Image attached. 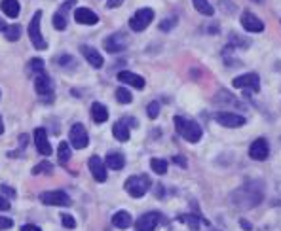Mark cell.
<instances>
[{
    "mask_svg": "<svg viewBox=\"0 0 281 231\" xmlns=\"http://www.w3.org/2000/svg\"><path fill=\"white\" fill-rule=\"evenodd\" d=\"M230 199H232L234 207H238V209H245V211L253 209L259 203H262V199H264V182H261V180H249L241 188H238L230 195Z\"/></svg>",
    "mask_w": 281,
    "mask_h": 231,
    "instance_id": "6da1fadb",
    "label": "cell"
},
{
    "mask_svg": "<svg viewBox=\"0 0 281 231\" xmlns=\"http://www.w3.org/2000/svg\"><path fill=\"white\" fill-rule=\"evenodd\" d=\"M173 121H175V129H177V133H179L184 140L192 142V144H196V142H200L201 140L203 131H201V127L198 125L196 121L182 118V116H175Z\"/></svg>",
    "mask_w": 281,
    "mask_h": 231,
    "instance_id": "7a4b0ae2",
    "label": "cell"
},
{
    "mask_svg": "<svg viewBox=\"0 0 281 231\" xmlns=\"http://www.w3.org/2000/svg\"><path fill=\"white\" fill-rule=\"evenodd\" d=\"M150 186H152V180L148 174H135V176H129L126 180L124 188L131 197H143L150 190Z\"/></svg>",
    "mask_w": 281,
    "mask_h": 231,
    "instance_id": "3957f363",
    "label": "cell"
},
{
    "mask_svg": "<svg viewBox=\"0 0 281 231\" xmlns=\"http://www.w3.org/2000/svg\"><path fill=\"white\" fill-rule=\"evenodd\" d=\"M40 19H42V10H38V12L33 15L31 23H29V31H27V33H29V38H31V42H33V46L36 47V49H46L48 42L44 40V36H42Z\"/></svg>",
    "mask_w": 281,
    "mask_h": 231,
    "instance_id": "277c9868",
    "label": "cell"
},
{
    "mask_svg": "<svg viewBox=\"0 0 281 231\" xmlns=\"http://www.w3.org/2000/svg\"><path fill=\"white\" fill-rule=\"evenodd\" d=\"M154 19V10H150V8H140L137 12L131 15V19H129V27H131V31L135 33H140V31H145L150 23Z\"/></svg>",
    "mask_w": 281,
    "mask_h": 231,
    "instance_id": "5b68a950",
    "label": "cell"
},
{
    "mask_svg": "<svg viewBox=\"0 0 281 231\" xmlns=\"http://www.w3.org/2000/svg\"><path fill=\"white\" fill-rule=\"evenodd\" d=\"M68 144L76 148V150H84L87 144H89V135H87L86 127L82 125V123H74L71 127V131H68Z\"/></svg>",
    "mask_w": 281,
    "mask_h": 231,
    "instance_id": "8992f818",
    "label": "cell"
},
{
    "mask_svg": "<svg viewBox=\"0 0 281 231\" xmlns=\"http://www.w3.org/2000/svg\"><path fill=\"white\" fill-rule=\"evenodd\" d=\"M40 201L48 207H71V197L68 193H65L63 190H55V192H44L40 195Z\"/></svg>",
    "mask_w": 281,
    "mask_h": 231,
    "instance_id": "52a82bcc",
    "label": "cell"
},
{
    "mask_svg": "<svg viewBox=\"0 0 281 231\" xmlns=\"http://www.w3.org/2000/svg\"><path fill=\"white\" fill-rule=\"evenodd\" d=\"M232 86H234L236 89H251V91H259V89H261V78H259V74H254V72L241 74V76L234 78Z\"/></svg>",
    "mask_w": 281,
    "mask_h": 231,
    "instance_id": "ba28073f",
    "label": "cell"
},
{
    "mask_svg": "<svg viewBox=\"0 0 281 231\" xmlns=\"http://www.w3.org/2000/svg\"><path fill=\"white\" fill-rule=\"evenodd\" d=\"M161 220L160 212H147L135 222V231H154Z\"/></svg>",
    "mask_w": 281,
    "mask_h": 231,
    "instance_id": "9c48e42d",
    "label": "cell"
},
{
    "mask_svg": "<svg viewBox=\"0 0 281 231\" xmlns=\"http://www.w3.org/2000/svg\"><path fill=\"white\" fill-rule=\"evenodd\" d=\"M217 123L222 127H228V129H236V127H241L245 125V118L240 116V114H234V112H219L215 116Z\"/></svg>",
    "mask_w": 281,
    "mask_h": 231,
    "instance_id": "30bf717a",
    "label": "cell"
},
{
    "mask_svg": "<svg viewBox=\"0 0 281 231\" xmlns=\"http://www.w3.org/2000/svg\"><path fill=\"white\" fill-rule=\"evenodd\" d=\"M249 156L254 161H266L268 156H270V146H268L266 139H256L253 144L249 146Z\"/></svg>",
    "mask_w": 281,
    "mask_h": 231,
    "instance_id": "8fae6325",
    "label": "cell"
},
{
    "mask_svg": "<svg viewBox=\"0 0 281 231\" xmlns=\"http://www.w3.org/2000/svg\"><path fill=\"white\" fill-rule=\"evenodd\" d=\"M34 91L38 93L40 97H52L54 95V82L50 80L46 72L36 74L34 78Z\"/></svg>",
    "mask_w": 281,
    "mask_h": 231,
    "instance_id": "7c38bea8",
    "label": "cell"
},
{
    "mask_svg": "<svg viewBox=\"0 0 281 231\" xmlns=\"http://www.w3.org/2000/svg\"><path fill=\"white\" fill-rule=\"evenodd\" d=\"M127 47V38L126 34L122 33H116V34H110L107 40H105V49L108 53H120L124 52Z\"/></svg>",
    "mask_w": 281,
    "mask_h": 231,
    "instance_id": "4fadbf2b",
    "label": "cell"
},
{
    "mask_svg": "<svg viewBox=\"0 0 281 231\" xmlns=\"http://www.w3.org/2000/svg\"><path fill=\"white\" fill-rule=\"evenodd\" d=\"M34 144H36V150L42 156H52V144L48 140V133L44 127H36L34 129Z\"/></svg>",
    "mask_w": 281,
    "mask_h": 231,
    "instance_id": "5bb4252c",
    "label": "cell"
},
{
    "mask_svg": "<svg viewBox=\"0 0 281 231\" xmlns=\"http://www.w3.org/2000/svg\"><path fill=\"white\" fill-rule=\"evenodd\" d=\"M87 165H89V171H91V174H93V178L97 182H105L107 180V165H105V161L99 156H91Z\"/></svg>",
    "mask_w": 281,
    "mask_h": 231,
    "instance_id": "9a60e30c",
    "label": "cell"
},
{
    "mask_svg": "<svg viewBox=\"0 0 281 231\" xmlns=\"http://www.w3.org/2000/svg\"><path fill=\"white\" fill-rule=\"evenodd\" d=\"M241 25H243V29L249 31V33H262V31H264V23L251 12H243V15H241Z\"/></svg>",
    "mask_w": 281,
    "mask_h": 231,
    "instance_id": "2e32d148",
    "label": "cell"
},
{
    "mask_svg": "<svg viewBox=\"0 0 281 231\" xmlns=\"http://www.w3.org/2000/svg\"><path fill=\"white\" fill-rule=\"evenodd\" d=\"M74 19H76V23H80V25H97V23H99L97 13L91 12L89 8H76V10H74Z\"/></svg>",
    "mask_w": 281,
    "mask_h": 231,
    "instance_id": "e0dca14e",
    "label": "cell"
},
{
    "mask_svg": "<svg viewBox=\"0 0 281 231\" xmlns=\"http://www.w3.org/2000/svg\"><path fill=\"white\" fill-rule=\"evenodd\" d=\"M118 82L127 84V86L135 87V89H145V84H147L143 76H139V74H135V72H129V70L118 72Z\"/></svg>",
    "mask_w": 281,
    "mask_h": 231,
    "instance_id": "ac0fdd59",
    "label": "cell"
},
{
    "mask_svg": "<svg viewBox=\"0 0 281 231\" xmlns=\"http://www.w3.org/2000/svg\"><path fill=\"white\" fill-rule=\"evenodd\" d=\"M80 52H82V55L86 57V61L89 63V65L93 66V68H101L103 66V55H101L95 47H91V46H80Z\"/></svg>",
    "mask_w": 281,
    "mask_h": 231,
    "instance_id": "d6986e66",
    "label": "cell"
},
{
    "mask_svg": "<svg viewBox=\"0 0 281 231\" xmlns=\"http://www.w3.org/2000/svg\"><path fill=\"white\" fill-rule=\"evenodd\" d=\"M105 165H107L108 169H112V171H120V169H124V165H126V158H124V153L120 152H108L107 158H105Z\"/></svg>",
    "mask_w": 281,
    "mask_h": 231,
    "instance_id": "ffe728a7",
    "label": "cell"
},
{
    "mask_svg": "<svg viewBox=\"0 0 281 231\" xmlns=\"http://www.w3.org/2000/svg\"><path fill=\"white\" fill-rule=\"evenodd\" d=\"M131 224H133V218H131V214L127 211H118L112 216V225L118 227V229H127Z\"/></svg>",
    "mask_w": 281,
    "mask_h": 231,
    "instance_id": "44dd1931",
    "label": "cell"
},
{
    "mask_svg": "<svg viewBox=\"0 0 281 231\" xmlns=\"http://www.w3.org/2000/svg\"><path fill=\"white\" fill-rule=\"evenodd\" d=\"M67 10H71V2L63 4L59 12H55L54 17H52V23H54V27L57 31H65V29H67V17H65V12H67Z\"/></svg>",
    "mask_w": 281,
    "mask_h": 231,
    "instance_id": "7402d4cb",
    "label": "cell"
},
{
    "mask_svg": "<svg viewBox=\"0 0 281 231\" xmlns=\"http://www.w3.org/2000/svg\"><path fill=\"white\" fill-rule=\"evenodd\" d=\"M112 135H114V139L120 140V142H127V140H129V127H127V123L124 119H120V121L114 123Z\"/></svg>",
    "mask_w": 281,
    "mask_h": 231,
    "instance_id": "603a6c76",
    "label": "cell"
},
{
    "mask_svg": "<svg viewBox=\"0 0 281 231\" xmlns=\"http://www.w3.org/2000/svg\"><path fill=\"white\" fill-rule=\"evenodd\" d=\"M0 8H2L4 15H8L10 19H15V17L19 15V10H21L17 0H2V2H0Z\"/></svg>",
    "mask_w": 281,
    "mask_h": 231,
    "instance_id": "cb8c5ba5",
    "label": "cell"
},
{
    "mask_svg": "<svg viewBox=\"0 0 281 231\" xmlns=\"http://www.w3.org/2000/svg\"><path fill=\"white\" fill-rule=\"evenodd\" d=\"M91 118H93L95 123H105L108 119L107 106L101 105V102H93V105H91Z\"/></svg>",
    "mask_w": 281,
    "mask_h": 231,
    "instance_id": "d4e9b609",
    "label": "cell"
},
{
    "mask_svg": "<svg viewBox=\"0 0 281 231\" xmlns=\"http://www.w3.org/2000/svg\"><path fill=\"white\" fill-rule=\"evenodd\" d=\"M73 146L68 142H59V148H57V158H59V163L61 165H67L68 159L73 158Z\"/></svg>",
    "mask_w": 281,
    "mask_h": 231,
    "instance_id": "484cf974",
    "label": "cell"
},
{
    "mask_svg": "<svg viewBox=\"0 0 281 231\" xmlns=\"http://www.w3.org/2000/svg\"><path fill=\"white\" fill-rule=\"evenodd\" d=\"M177 220H179L181 224H186L188 227H190V231H198L200 229V222H203V220H200L198 216H194V214H181Z\"/></svg>",
    "mask_w": 281,
    "mask_h": 231,
    "instance_id": "4316f807",
    "label": "cell"
},
{
    "mask_svg": "<svg viewBox=\"0 0 281 231\" xmlns=\"http://www.w3.org/2000/svg\"><path fill=\"white\" fill-rule=\"evenodd\" d=\"M192 4H194V8L201 13V15H207V17H211V15L215 13L213 6L209 4V0H192Z\"/></svg>",
    "mask_w": 281,
    "mask_h": 231,
    "instance_id": "83f0119b",
    "label": "cell"
},
{
    "mask_svg": "<svg viewBox=\"0 0 281 231\" xmlns=\"http://www.w3.org/2000/svg\"><path fill=\"white\" fill-rule=\"evenodd\" d=\"M150 167H152V171L156 172V174H166L168 172V161L166 159H150Z\"/></svg>",
    "mask_w": 281,
    "mask_h": 231,
    "instance_id": "f1b7e54d",
    "label": "cell"
},
{
    "mask_svg": "<svg viewBox=\"0 0 281 231\" xmlns=\"http://www.w3.org/2000/svg\"><path fill=\"white\" fill-rule=\"evenodd\" d=\"M27 70H29V74L44 72V59H40V57H34V59H31L29 61V65H27Z\"/></svg>",
    "mask_w": 281,
    "mask_h": 231,
    "instance_id": "f546056e",
    "label": "cell"
},
{
    "mask_svg": "<svg viewBox=\"0 0 281 231\" xmlns=\"http://www.w3.org/2000/svg\"><path fill=\"white\" fill-rule=\"evenodd\" d=\"M114 95H116V100H118L120 105H129V102L133 100V97H131V93L127 91L126 87H118Z\"/></svg>",
    "mask_w": 281,
    "mask_h": 231,
    "instance_id": "4dcf8cb0",
    "label": "cell"
},
{
    "mask_svg": "<svg viewBox=\"0 0 281 231\" xmlns=\"http://www.w3.org/2000/svg\"><path fill=\"white\" fill-rule=\"evenodd\" d=\"M4 34H6V40H10V42H17V40L21 38V27L19 25H8Z\"/></svg>",
    "mask_w": 281,
    "mask_h": 231,
    "instance_id": "1f68e13d",
    "label": "cell"
},
{
    "mask_svg": "<svg viewBox=\"0 0 281 231\" xmlns=\"http://www.w3.org/2000/svg\"><path fill=\"white\" fill-rule=\"evenodd\" d=\"M54 172V165L50 161H40L36 167H33V174H50Z\"/></svg>",
    "mask_w": 281,
    "mask_h": 231,
    "instance_id": "d6a6232c",
    "label": "cell"
},
{
    "mask_svg": "<svg viewBox=\"0 0 281 231\" xmlns=\"http://www.w3.org/2000/svg\"><path fill=\"white\" fill-rule=\"evenodd\" d=\"M147 114L150 119H156L158 116H160V102H156V100H152L150 105L147 106Z\"/></svg>",
    "mask_w": 281,
    "mask_h": 231,
    "instance_id": "836d02e7",
    "label": "cell"
},
{
    "mask_svg": "<svg viewBox=\"0 0 281 231\" xmlns=\"http://www.w3.org/2000/svg\"><path fill=\"white\" fill-rule=\"evenodd\" d=\"M61 224L65 225L67 229H74V227H76V220H74V216H71V214H61Z\"/></svg>",
    "mask_w": 281,
    "mask_h": 231,
    "instance_id": "e575fe53",
    "label": "cell"
},
{
    "mask_svg": "<svg viewBox=\"0 0 281 231\" xmlns=\"http://www.w3.org/2000/svg\"><path fill=\"white\" fill-rule=\"evenodd\" d=\"M175 25H177V19H175V17L163 19V21L160 23V31H166V33H168V31H171V29H173Z\"/></svg>",
    "mask_w": 281,
    "mask_h": 231,
    "instance_id": "d590c367",
    "label": "cell"
},
{
    "mask_svg": "<svg viewBox=\"0 0 281 231\" xmlns=\"http://www.w3.org/2000/svg\"><path fill=\"white\" fill-rule=\"evenodd\" d=\"M12 225H14V220H12V218H6V216H0V231L10 229Z\"/></svg>",
    "mask_w": 281,
    "mask_h": 231,
    "instance_id": "8d00e7d4",
    "label": "cell"
},
{
    "mask_svg": "<svg viewBox=\"0 0 281 231\" xmlns=\"http://www.w3.org/2000/svg\"><path fill=\"white\" fill-rule=\"evenodd\" d=\"M173 163H177V165H181L182 169H186V159H184V156H175L173 158Z\"/></svg>",
    "mask_w": 281,
    "mask_h": 231,
    "instance_id": "74e56055",
    "label": "cell"
},
{
    "mask_svg": "<svg viewBox=\"0 0 281 231\" xmlns=\"http://www.w3.org/2000/svg\"><path fill=\"white\" fill-rule=\"evenodd\" d=\"M68 63H71V65H74V59L71 57V55H63V57H59V65L61 66H67Z\"/></svg>",
    "mask_w": 281,
    "mask_h": 231,
    "instance_id": "f35d334b",
    "label": "cell"
},
{
    "mask_svg": "<svg viewBox=\"0 0 281 231\" xmlns=\"http://www.w3.org/2000/svg\"><path fill=\"white\" fill-rule=\"evenodd\" d=\"M27 144H29V135H25V133H23V135H19V148H23V150H25V148H27Z\"/></svg>",
    "mask_w": 281,
    "mask_h": 231,
    "instance_id": "ab89813d",
    "label": "cell"
},
{
    "mask_svg": "<svg viewBox=\"0 0 281 231\" xmlns=\"http://www.w3.org/2000/svg\"><path fill=\"white\" fill-rule=\"evenodd\" d=\"M122 4H124V0H107V8H110V10L122 6Z\"/></svg>",
    "mask_w": 281,
    "mask_h": 231,
    "instance_id": "60d3db41",
    "label": "cell"
},
{
    "mask_svg": "<svg viewBox=\"0 0 281 231\" xmlns=\"http://www.w3.org/2000/svg\"><path fill=\"white\" fill-rule=\"evenodd\" d=\"M0 211H10V201L0 195Z\"/></svg>",
    "mask_w": 281,
    "mask_h": 231,
    "instance_id": "b9f144b4",
    "label": "cell"
},
{
    "mask_svg": "<svg viewBox=\"0 0 281 231\" xmlns=\"http://www.w3.org/2000/svg\"><path fill=\"white\" fill-rule=\"evenodd\" d=\"M0 188H2V193H6V195H10V199H14V197H15V192L12 190V188H8L6 184H2Z\"/></svg>",
    "mask_w": 281,
    "mask_h": 231,
    "instance_id": "7bdbcfd3",
    "label": "cell"
},
{
    "mask_svg": "<svg viewBox=\"0 0 281 231\" xmlns=\"http://www.w3.org/2000/svg\"><path fill=\"white\" fill-rule=\"evenodd\" d=\"M21 231H42L38 225H33V224H25L21 225Z\"/></svg>",
    "mask_w": 281,
    "mask_h": 231,
    "instance_id": "ee69618b",
    "label": "cell"
},
{
    "mask_svg": "<svg viewBox=\"0 0 281 231\" xmlns=\"http://www.w3.org/2000/svg\"><path fill=\"white\" fill-rule=\"evenodd\" d=\"M240 225H241V227H243V229H245V231H251V229H253V225L249 224L247 220H243V218L240 220Z\"/></svg>",
    "mask_w": 281,
    "mask_h": 231,
    "instance_id": "f6af8a7d",
    "label": "cell"
},
{
    "mask_svg": "<svg viewBox=\"0 0 281 231\" xmlns=\"http://www.w3.org/2000/svg\"><path fill=\"white\" fill-rule=\"evenodd\" d=\"M6 29H8V25H6V23H4V21H2V19H0V31H2V33H4V31H6Z\"/></svg>",
    "mask_w": 281,
    "mask_h": 231,
    "instance_id": "bcb514c9",
    "label": "cell"
},
{
    "mask_svg": "<svg viewBox=\"0 0 281 231\" xmlns=\"http://www.w3.org/2000/svg\"><path fill=\"white\" fill-rule=\"evenodd\" d=\"M4 133V121H2V118H0V135Z\"/></svg>",
    "mask_w": 281,
    "mask_h": 231,
    "instance_id": "7dc6e473",
    "label": "cell"
},
{
    "mask_svg": "<svg viewBox=\"0 0 281 231\" xmlns=\"http://www.w3.org/2000/svg\"><path fill=\"white\" fill-rule=\"evenodd\" d=\"M253 2H256V4H262V2H264V0H253Z\"/></svg>",
    "mask_w": 281,
    "mask_h": 231,
    "instance_id": "c3c4849f",
    "label": "cell"
},
{
    "mask_svg": "<svg viewBox=\"0 0 281 231\" xmlns=\"http://www.w3.org/2000/svg\"><path fill=\"white\" fill-rule=\"evenodd\" d=\"M211 231H221V229H211Z\"/></svg>",
    "mask_w": 281,
    "mask_h": 231,
    "instance_id": "681fc988",
    "label": "cell"
}]
</instances>
